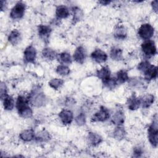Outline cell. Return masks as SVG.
<instances>
[{
	"instance_id": "obj_1",
	"label": "cell",
	"mask_w": 158,
	"mask_h": 158,
	"mask_svg": "<svg viewBox=\"0 0 158 158\" xmlns=\"http://www.w3.org/2000/svg\"><path fill=\"white\" fill-rule=\"evenodd\" d=\"M16 108L22 117L29 118L32 115L33 112L29 106V100L23 96H19L17 98Z\"/></svg>"
},
{
	"instance_id": "obj_2",
	"label": "cell",
	"mask_w": 158,
	"mask_h": 158,
	"mask_svg": "<svg viewBox=\"0 0 158 158\" xmlns=\"http://www.w3.org/2000/svg\"><path fill=\"white\" fill-rule=\"evenodd\" d=\"M148 138L150 143L154 146H157V134H158V127H157V115H155V117L153 118L152 123L150 125L148 128Z\"/></svg>"
},
{
	"instance_id": "obj_3",
	"label": "cell",
	"mask_w": 158,
	"mask_h": 158,
	"mask_svg": "<svg viewBox=\"0 0 158 158\" xmlns=\"http://www.w3.org/2000/svg\"><path fill=\"white\" fill-rule=\"evenodd\" d=\"M28 100L33 106L40 107L45 103L46 98L41 91L36 89L30 94Z\"/></svg>"
},
{
	"instance_id": "obj_4",
	"label": "cell",
	"mask_w": 158,
	"mask_h": 158,
	"mask_svg": "<svg viewBox=\"0 0 158 158\" xmlns=\"http://www.w3.org/2000/svg\"><path fill=\"white\" fill-rule=\"evenodd\" d=\"M154 33V29L149 23H144L141 25L138 31L139 36L144 40H149L153 36Z\"/></svg>"
},
{
	"instance_id": "obj_5",
	"label": "cell",
	"mask_w": 158,
	"mask_h": 158,
	"mask_svg": "<svg viewBox=\"0 0 158 158\" xmlns=\"http://www.w3.org/2000/svg\"><path fill=\"white\" fill-rule=\"evenodd\" d=\"M141 49L143 52L148 57L154 56L157 53V48L155 43L152 40H145L141 44Z\"/></svg>"
},
{
	"instance_id": "obj_6",
	"label": "cell",
	"mask_w": 158,
	"mask_h": 158,
	"mask_svg": "<svg viewBox=\"0 0 158 158\" xmlns=\"http://www.w3.org/2000/svg\"><path fill=\"white\" fill-rule=\"evenodd\" d=\"M25 5L22 2H18L12 9L10 16L13 19H21L25 13Z\"/></svg>"
},
{
	"instance_id": "obj_7",
	"label": "cell",
	"mask_w": 158,
	"mask_h": 158,
	"mask_svg": "<svg viewBox=\"0 0 158 158\" xmlns=\"http://www.w3.org/2000/svg\"><path fill=\"white\" fill-rule=\"evenodd\" d=\"M109 110L104 106H101L99 110L96 112L91 118L92 122H104L109 118Z\"/></svg>"
},
{
	"instance_id": "obj_8",
	"label": "cell",
	"mask_w": 158,
	"mask_h": 158,
	"mask_svg": "<svg viewBox=\"0 0 158 158\" xmlns=\"http://www.w3.org/2000/svg\"><path fill=\"white\" fill-rule=\"evenodd\" d=\"M91 57L93 60L97 63H102L106 61L107 59V54L100 49H96L91 54Z\"/></svg>"
},
{
	"instance_id": "obj_9",
	"label": "cell",
	"mask_w": 158,
	"mask_h": 158,
	"mask_svg": "<svg viewBox=\"0 0 158 158\" xmlns=\"http://www.w3.org/2000/svg\"><path fill=\"white\" fill-rule=\"evenodd\" d=\"M73 59L79 64H83L86 57V52L82 46L78 47L73 53Z\"/></svg>"
},
{
	"instance_id": "obj_10",
	"label": "cell",
	"mask_w": 158,
	"mask_h": 158,
	"mask_svg": "<svg viewBox=\"0 0 158 158\" xmlns=\"http://www.w3.org/2000/svg\"><path fill=\"white\" fill-rule=\"evenodd\" d=\"M59 117L61 122L65 125L70 124L73 119V113L70 110L67 109L61 110L59 114Z\"/></svg>"
},
{
	"instance_id": "obj_11",
	"label": "cell",
	"mask_w": 158,
	"mask_h": 158,
	"mask_svg": "<svg viewBox=\"0 0 158 158\" xmlns=\"http://www.w3.org/2000/svg\"><path fill=\"white\" fill-rule=\"evenodd\" d=\"M36 57V49L32 46H28L24 51V59L27 62H33Z\"/></svg>"
},
{
	"instance_id": "obj_12",
	"label": "cell",
	"mask_w": 158,
	"mask_h": 158,
	"mask_svg": "<svg viewBox=\"0 0 158 158\" xmlns=\"http://www.w3.org/2000/svg\"><path fill=\"white\" fill-rule=\"evenodd\" d=\"M144 78L146 80H151L154 79L157 77V69L155 65H151L144 72Z\"/></svg>"
},
{
	"instance_id": "obj_13",
	"label": "cell",
	"mask_w": 158,
	"mask_h": 158,
	"mask_svg": "<svg viewBox=\"0 0 158 158\" xmlns=\"http://www.w3.org/2000/svg\"><path fill=\"white\" fill-rule=\"evenodd\" d=\"M127 105L129 109L135 110L139 108L141 105L140 99L137 98L135 95H132L127 101Z\"/></svg>"
},
{
	"instance_id": "obj_14",
	"label": "cell",
	"mask_w": 158,
	"mask_h": 158,
	"mask_svg": "<svg viewBox=\"0 0 158 158\" xmlns=\"http://www.w3.org/2000/svg\"><path fill=\"white\" fill-rule=\"evenodd\" d=\"M38 34L40 36L41 38L46 40L49 38L51 31V29L49 26H47L45 25H40L38 27Z\"/></svg>"
},
{
	"instance_id": "obj_15",
	"label": "cell",
	"mask_w": 158,
	"mask_h": 158,
	"mask_svg": "<svg viewBox=\"0 0 158 158\" xmlns=\"http://www.w3.org/2000/svg\"><path fill=\"white\" fill-rule=\"evenodd\" d=\"M125 120V117L123 112L120 110L117 111L114 115L112 116V122L118 126L122 125L124 123Z\"/></svg>"
},
{
	"instance_id": "obj_16",
	"label": "cell",
	"mask_w": 158,
	"mask_h": 158,
	"mask_svg": "<svg viewBox=\"0 0 158 158\" xmlns=\"http://www.w3.org/2000/svg\"><path fill=\"white\" fill-rule=\"evenodd\" d=\"M141 101V105L143 108H148L152 104V103L154 101V96L152 94H148L145 96H144L141 99H140Z\"/></svg>"
},
{
	"instance_id": "obj_17",
	"label": "cell",
	"mask_w": 158,
	"mask_h": 158,
	"mask_svg": "<svg viewBox=\"0 0 158 158\" xmlns=\"http://www.w3.org/2000/svg\"><path fill=\"white\" fill-rule=\"evenodd\" d=\"M20 40V33L16 29L13 30L8 36V41L13 45L17 44Z\"/></svg>"
},
{
	"instance_id": "obj_18",
	"label": "cell",
	"mask_w": 158,
	"mask_h": 158,
	"mask_svg": "<svg viewBox=\"0 0 158 158\" xmlns=\"http://www.w3.org/2000/svg\"><path fill=\"white\" fill-rule=\"evenodd\" d=\"M20 138L24 141H30L35 138V135L32 130H25L21 132Z\"/></svg>"
},
{
	"instance_id": "obj_19",
	"label": "cell",
	"mask_w": 158,
	"mask_h": 158,
	"mask_svg": "<svg viewBox=\"0 0 158 158\" xmlns=\"http://www.w3.org/2000/svg\"><path fill=\"white\" fill-rule=\"evenodd\" d=\"M56 16L60 19L67 18L69 15V10L65 6H59L57 7L56 10Z\"/></svg>"
},
{
	"instance_id": "obj_20",
	"label": "cell",
	"mask_w": 158,
	"mask_h": 158,
	"mask_svg": "<svg viewBox=\"0 0 158 158\" xmlns=\"http://www.w3.org/2000/svg\"><path fill=\"white\" fill-rule=\"evenodd\" d=\"M88 139L89 143L93 146H96L102 141V138L97 133L90 132L88 133Z\"/></svg>"
},
{
	"instance_id": "obj_21",
	"label": "cell",
	"mask_w": 158,
	"mask_h": 158,
	"mask_svg": "<svg viewBox=\"0 0 158 158\" xmlns=\"http://www.w3.org/2000/svg\"><path fill=\"white\" fill-rule=\"evenodd\" d=\"M110 71L107 67H103L97 72V76L102 81L109 78L110 76Z\"/></svg>"
},
{
	"instance_id": "obj_22",
	"label": "cell",
	"mask_w": 158,
	"mask_h": 158,
	"mask_svg": "<svg viewBox=\"0 0 158 158\" xmlns=\"http://www.w3.org/2000/svg\"><path fill=\"white\" fill-rule=\"evenodd\" d=\"M110 56L113 60H120L122 59V51L118 48L114 47L110 50Z\"/></svg>"
},
{
	"instance_id": "obj_23",
	"label": "cell",
	"mask_w": 158,
	"mask_h": 158,
	"mask_svg": "<svg viewBox=\"0 0 158 158\" xmlns=\"http://www.w3.org/2000/svg\"><path fill=\"white\" fill-rule=\"evenodd\" d=\"M43 56L48 60H52L57 57L56 52L51 48H44L42 51Z\"/></svg>"
},
{
	"instance_id": "obj_24",
	"label": "cell",
	"mask_w": 158,
	"mask_h": 158,
	"mask_svg": "<svg viewBox=\"0 0 158 158\" xmlns=\"http://www.w3.org/2000/svg\"><path fill=\"white\" fill-rule=\"evenodd\" d=\"M3 106L5 110H10L14 107V101L12 97L10 96H7L3 99Z\"/></svg>"
},
{
	"instance_id": "obj_25",
	"label": "cell",
	"mask_w": 158,
	"mask_h": 158,
	"mask_svg": "<svg viewBox=\"0 0 158 158\" xmlns=\"http://www.w3.org/2000/svg\"><path fill=\"white\" fill-rule=\"evenodd\" d=\"M114 36L117 39L123 40L127 36V31L124 27L119 26L116 28L114 31Z\"/></svg>"
},
{
	"instance_id": "obj_26",
	"label": "cell",
	"mask_w": 158,
	"mask_h": 158,
	"mask_svg": "<svg viewBox=\"0 0 158 158\" xmlns=\"http://www.w3.org/2000/svg\"><path fill=\"white\" fill-rule=\"evenodd\" d=\"M117 81L119 83H123L128 80V73L126 71L121 70L117 72Z\"/></svg>"
},
{
	"instance_id": "obj_27",
	"label": "cell",
	"mask_w": 158,
	"mask_h": 158,
	"mask_svg": "<svg viewBox=\"0 0 158 158\" xmlns=\"http://www.w3.org/2000/svg\"><path fill=\"white\" fill-rule=\"evenodd\" d=\"M64 83V80L60 78H53L49 81V85L54 89H58Z\"/></svg>"
},
{
	"instance_id": "obj_28",
	"label": "cell",
	"mask_w": 158,
	"mask_h": 158,
	"mask_svg": "<svg viewBox=\"0 0 158 158\" xmlns=\"http://www.w3.org/2000/svg\"><path fill=\"white\" fill-rule=\"evenodd\" d=\"M59 60L64 64H70L72 63V58L69 53L64 52L59 54Z\"/></svg>"
},
{
	"instance_id": "obj_29",
	"label": "cell",
	"mask_w": 158,
	"mask_h": 158,
	"mask_svg": "<svg viewBox=\"0 0 158 158\" xmlns=\"http://www.w3.org/2000/svg\"><path fill=\"white\" fill-rule=\"evenodd\" d=\"M56 72L62 76H65L70 73V69L65 65H59L56 68Z\"/></svg>"
},
{
	"instance_id": "obj_30",
	"label": "cell",
	"mask_w": 158,
	"mask_h": 158,
	"mask_svg": "<svg viewBox=\"0 0 158 158\" xmlns=\"http://www.w3.org/2000/svg\"><path fill=\"white\" fill-rule=\"evenodd\" d=\"M125 130L122 127H120V126H118V127H117L114 131V136L115 137V138L117 139H123L125 137Z\"/></svg>"
},
{
	"instance_id": "obj_31",
	"label": "cell",
	"mask_w": 158,
	"mask_h": 158,
	"mask_svg": "<svg viewBox=\"0 0 158 158\" xmlns=\"http://www.w3.org/2000/svg\"><path fill=\"white\" fill-rule=\"evenodd\" d=\"M102 82L106 87H107L109 88H110V89L114 88L115 87V86L117 85V80L115 78H112L110 77L109 78H107V80H106L105 81H102Z\"/></svg>"
},
{
	"instance_id": "obj_32",
	"label": "cell",
	"mask_w": 158,
	"mask_h": 158,
	"mask_svg": "<svg viewBox=\"0 0 158 158\" xmlns=\"http://www.w3.org/2000/svg\"><path fill=\"white\" fill-rule=\"evenodd\" d=\"M76 123L78 125H83L86 122V118H85V115L83 113L80 114L75 118Z\"/></svg>"
},
{
	"instance_id": "obj_33",
	"label": "cell",
	"mask_w": 158,
	"mask_h": 158,
	"mask_svg": "<svg viewBox=\"0 0 158 158\" xmlns=\"http://www.w3.org/2000/svg\"><path fill=\"white\" fill-rule=\"evenodd\" d=\"M151 65L150 63L148 61H143L140 62L138 65V69L139 70L144 72L149 66Z\"/></svg>"
},
{
	"instance_id": "obj_34",
	"label": "cell",
	"mask_w": 158,
	"mask_h": 158,
	"mask_svg": "<svg viewBox=\"0 0 158 158\" xmlns=\"http://www.w3.org/2000/svg\"><path fill=\"white\" fill-rule=\"evenodd\" d=\"M7 89L5 84L1 83V98L3 100L7 96Z\"/></svg>"
},
{
	"instance_id": "obj_35",
	"label": "cell",
	"mask_w": 158,
	"mask_h": 158,
	"mask_svg": "<svg viewBox=\"0 0 158 158\" xmlns=\"http://www.w3.org/2000/svg\"><path fill=\"white\" fill-rule=\"evenodd\" d=\"M74 14H73V20H80L81 15V10L78 8H75V10H73Z\"/></svg>"
},
{
	"instance_id": "obj_36",
	"label": "cell",
	"mask_w": 158,
	"mask_h": 158,
	"mask_svg": "<svg viewBox=\"0 0 158 158\" xmlns=\"http://www.w3.org/2000/svg\"><path fill=\"white\" fill-rule=\"evenodd\" d=\"M36 139L39 141H44L47 139H49V135L48 133H46L45 131H43L36 137Z\"/></svg>"
},
{
	"instance_id": "obj_37",
	"label": "cell",
	"mask_w": 158,
	"mask_h": 158,
	"mask_svg": "<svg viewBox=\"0 0 158 158\" xmlns=\"http://www.w3.org/2000/svg\"><path fill=\"white\" fill-rule=\"evenodd\" d=\"M142 152V150L140 148H136L134 149V154L136 155V156H139Z\"/></svg>"
},
{
	"instance_id": "obj_38",
	"label": "cell",
	"mask_w": 158,
	"mask_h": 158,
	"mask_svg": "<svg viewBox=\"0 0 158 158\" xmlns=\"http://www.w3.org/2000/svg\"><path fill=\"white\" fill-rule=\"evenodd\" d=\"M151 4H152V7L153 10L155 12H157V1L156 0V1H152Z\"/></svg>"
},
{
	"instance_id": "obj_39",
	"label": "cell",
	"mask_w": 158,
	"mask_h": 158,
	"mask_svg": "<svg viewBox=\"0 0 158 158\" xmlns=\"http://www.w3.org/2000/svg\"><path fill=\"white\" fill-rule=\"evenodd\" d=\"M110 2V1H101L99 2V3H101L102 5H107Z\"/></svg>"
}]
</instances>
